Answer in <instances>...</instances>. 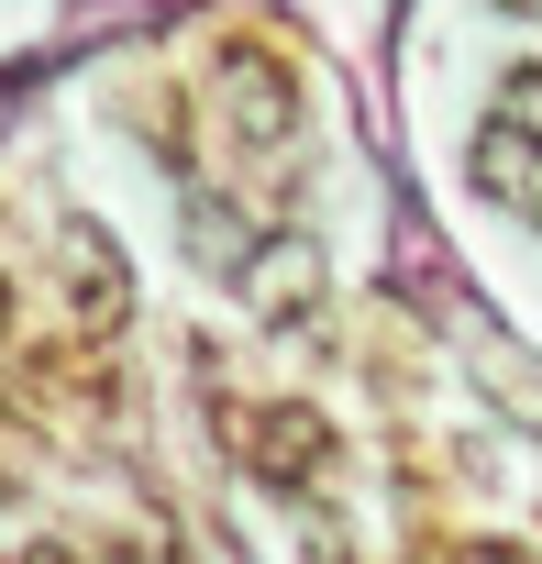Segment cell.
Returning a JSON list of instances; mask_svg holds the SVG:
<instances>
[{"label": "cell", "instance_id": "1", "mask_svg": "<svg viewBox=\"0 0 542 564\" xmlns=\"http://www.w3.org/2000/svg\"><path fill=\"white\" fill-rule=\"evenodd\" d=\"M210 89H221V122H232L243 144H289V133H300V78L265 56V45H221V56H210Z\"/></svg>", "mask_w": 542, "mask_h": 564}, {"label": "cell", "instance_id": "2", "mask_svg": "<svg viewBox=\"0 0 542 564\" xmlns=\"http://www.w3.org/2000/svg\"><path fill=\"white\" fill-rule=\"evenodd\" d=\"M465 177H476V199H498L509 221H531V232H542V122H531V111H498V122H476V144H465Z\"/></svg>", "mask_w": 542, "mask_h": 564}, {"label": "cell", "instance_id": "3", "mask_svg": "<svg viewBox=\"0 0 542 564\" xmlns=\"http://www.w3.org/2000/svg\"><path fill=\"white\" fill-rule=\"evenodd\" d=\"M232 289L289 333V322H311V311H322V254H311V243H254V265L232 276Z\"/></svg>", "mask_w": 542, "mask_h": 564}, {"label": "cell", "instance_id": "4", "mask_svg": "<svg viewBox=\"0 0 542 564\" xmlns=\"http://www.w3.org/2000/svg\"><path fill=\"white\" fill-rule=\"evenodd\" d=\"M243 454H254V476H278V487H289V476H322L333 443H322L311 410H243Z\"/></svg>", "mask_w": 542, "mask_h": 564}, {"label": "cell", "instance_id": "5", "mask_svg": "<svg viewBox=\"0 0 542 564\" xmlns=\"http://www.w3.org/2000/svg\"><path fill=\"white\" fill-rule=\"evenodd\" d=\"M67 311L100 333V322H122V254L89 232V221H67Z\"/></svg>", "mask_w": 542, "mask_h": 564}, {"label": "cell", "instance_id": "6", "mask_svg": "<svg viewBox=\"0 0 542 564\" xmlns=\"http://www.w3.org/2000/svg\"><path fill=\"white\" fill-rule=\"evenodd\" d=\"M188 265H210V276H243L254 265V232H243L232 199H188Z\"/></svg>", "mask_w": 542, "mask_h": 564}, {"label": "cell", "instance_id": "7", "mask_svg": "<svg viewBox=\"0 0 542 564\" xmlns=\"http://www.w3.org/2000/svg\"><path fill=\"white\" fill-rule=\"evenodd\" d=\"M432 564H531V553H509V542H443Z\"/></svg>", "mask_w": 542, "mask_h": 564}, {"label": "cell", "instance_id": "8", "mask_svg": "<svg viewBox=\"0 0 542 564\" xmlns=\"http://www.w3.org/2000/svg\"><path fill=\"white\" fill-rule=\"evenodd\" d=\"M0 322H12V276H0Z\"/></svg>", "mask_w": 542, "mask_h": 564}]
</instances>
